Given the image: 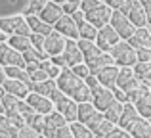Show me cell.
<instances>
[{"label":"cell","mask_w":151,"mask_h":138,"mask_svg":"<svg viewBox=\"0 0 151 138\" xmlns=\"http://www.w3.org/2000/svg\"><path fill=\"white\" fill-rule=\"evenodd\" d=\"M55 85L63 94H67L69 98H73L75 102H90L92 100V92H90L88 85L84 82V79L77 77L69 67H63L59 71V75L55 77Z\"/></svg>","instance_id":"cell-1"},{"label":"cell","mask_w":151,"mask_h":138,"mask_svg":"<svg viewBox=\"0 0 151 138\" xmlns=\"http://www.w3.org/2000/svg\"><path fill=\"white\" fill-rule=\"evenodd\" d=\"M109 54H111V58H113L115 65H134L138 61L134 46L130 44L128 40H124V38H119L115 44H111Z\"/></svg>","instance_id":"cell-2"},{"label":"cell","mask_w":151,"mask_h":138,"mask_svg":"<svg viewBox=\"0 0 151 138\" xmlns=\"http://www.w3.org/2000/svg\"><path fill=\"white\" fill-rule=\"evenodd\" d=\"M50 100H52V104H54V109L59 111L63 117H65L67 123L77 119V102H75L73 98H69L67 94H63L59 88H55L54 92H52Z\"/></svg>","instance_id":"cell-3"},{"label":"cell","mask_w":151,"mask_h":138,"mask_svg":"<svg viewBox=\"0 0 151 138\" xmlns=\"http://www.w3.org/2000/svg\"><path fill=\"white\" fill-rule=\"evenodd\" d=\"M101 119H103V113L92 104V102H78L77 104V121L84 123L90 131H94Z\"/></svg>","instance_id":"cell-4"},{"label":"cell","mask_w":151,"mask_h":138,"mask_svg":"<svg viewBox=\"0 0 151 138\" xmlns=\"http://www.w3.org/2000/svg\"><path fill=\"white\" fill-rule=\"evenodd\" d=\"M122 14L128 15V19L134 23V27H147L149 23V14L142 8V4L138 0H126L121 8Z\"/></svg>","instance_id":"cell-5"},{"label":"cell","mask_w":151,"mask_h":138,"mask_svg":"<svg viewBox=\"0 0 151 138\" xmlns=\"http://www.w3.org/2000/svg\"><path fill=\"white\" fill-rule=\"evenodd\" d=\"M109 25L113 27L115 31H117V35L121 38H124V40H128L130 35L134 33V23L128 19V15L122 14L121 10H113L111 12V17H109Z\"/></svg>","instance_id":"cell-6"},{"label":"cell","mask_w":151,"mask_h":138,"mask_svg":"<svg viewBox=\"0 0 151 138\" xmlns=\"http://www.w3.org/2000/svg\"><path fill=\"white\" fill-rule=\"evenodd\" d=\"M0 29L6 35H31V29H29V25H27L23 15L0 17Z\"/></svg>","instance_id":"cell-7"},{"label":"cell","mask_w":151,"mask_h":138,"mask_svg":"<svg viewBox=\"0 0 151 138\" xmlns=\"http://www.w3.org/2000/svg\"><path fill=\"white\" fill-rule=\"evenodd\" d=\"M67 38L63 35H59L58 31L52 29L48 35H44V40H42V52L46 56H55V54L63 52V46H65Z\"/></svg>","instance_id":"cell-8"},{"label":"cell","mask_w":151,"mask_h":138,"mask_svg":"<svg viewBox=\"0 0 151 138\" xmlns=\"http://www.w3.org/2000/svg\"><path fill=\"white\" fill-rule=\"evenodd\" d=\"M90 92H92V100H90V102H92L100 111L107 109L115 102L113 90L107 88V86H103V85H98V86H94V88H90Z\"/></svg>","instance_id":"cell-9"},{"label":"cell","mask_w":151,"mask_h":138,"mask_svg":"<svg viewBox=\"0 0 151 138\" xmlns=\"http://www.w3.org/2000/svg\"><path fill=\"white\" fill-rule=\"evenodd\" d=\"M119 38H121V37L117 35V31H115L109 23H105V25L98 27V35H96V40H94V42L98 44V48H100V50L109 52L111 44H115Z\"/></svg>","instance_id":"cell-10"},{"label":"cell","mask_w":151,"mask_h":138,"mask_svg":"<svg viewBox=\"0 0 151 138\" xmlns=\"http://www.w3.org/2000/svg\"><path fill=\"white\" fill-rule=\"evenodd\" d=\"M142 82L134 77L132 65H119V73H117V86H121L124 92H130V90L138 88Z\"/></svg>","instance_id":"cell-11"},{"label":"cell","mask_w":151,"mask_h":138,"mask_svg":"<svg viewBox=\"0 0 151 138\" xmlns=\"http://www.w3.org/2000/svg\"><path fill=\"white\" fill-rule=\"evenodd\" d=\"M52 27H54V31H58L65 38H75V40L78 38V25L73 21V17L69 14H63Z\"/></svg>","instance_id":"cell-12"},{"label":"cell","mask_w":151,"mask_h":138,"mask_svg":"<svg viewBox=\"0 0 151 138\" xmlns=\"http://www.w3.org/2000/svg\"><path fill=\"white\" fill-rule=\"evenodd\" d=\"M23 100H25L37 113H42V115H46V113H50L52 109H54V104H52V100L48 96H42V94L33 92V90H29V94H27Z\"/></svg>","instance_id":"cell-13"},{"label":"cell","mask_w":151,"mask_h":138,"mask_svg":"<svg viewBox=\"0 0 151 138\" xmlns=\"http://www.w3.org/2000/svg\"><path fill=\"white\" fill-rule=\"evenodd\" d=\"M0 64L2 65H19L25 67V60H23L21 52L12 48L8 42H0Z\"/></svg>","instance_id":"cell-14"},{"label":"cell","mask_w":151,"mask_h":138,"mask_svg":"<svg viewBox=\"0 0 151 138\" xmlns=\"http://www.w3.org/2000/svg\"><path fill=\"white\" fill-rule=\"evenodd\" d=\"M111 12L113 10H111L107 4L101 2L98 8H94V10H90V12H84V19L90 21L94 27H101V25H105V23H109Z\"/></svg>","instance_id":"cell-15"},{"label":"cell","mask_w":151,"mask_h":138,"mask_svg":"<svg viewBox=\"0 0 151 138\" xmlns=\"http://www.w3.org/2000/svg\"><path fill=\"white\" fill-rule=\"evenodd\" d=\"M63 15V10H61V4L54 2V0H46L44 6L38 10V17L42 19V21L50 23V25H54L55 21H58L59 17Z\"/></svg>","instance_id":"cell-16"},{"label":"cell","mask_w":151,"mask_h":138,"mask_svg":"<svg viewBox=\"0 0 151 138\" xmlns=\"http://www.w3.org/2000/svg\"><path fill=\"white\" fill-rule=\"evenodd\" d=\"M128 134L134 136V138H149L151 136V125H149V119H145V117L138 115L136 119L132 121V125H130L128 129Z\"/></svg>","instance_id":"cell-17"},{"label":"cell","mask_w":151,"mask_h":138,"mask_svg":"<svg viewBox=\"0 0 151 138\" xmlns=\"http://www.w3.org/2000/svg\"><path fill=\"white\" fill-rule=\"evenodd\" d=\"M117 73H119V67H117L115 64H111V65H105V67L98 69L94 75L98 77V81H100L103 86H107V88H113V86L117 85Z\"/></svg>","instance_id":"cell-18"},{"label":"cell","mask_w":151,"mask_h":138,"mask_svg":"<svg viewBox=\"0 0 151 138\" xmlns=\"http://www.w3.org/2000/svg\"><path fill=\"white\" fill-rule=\"evenodd\" d=\"M0 86H2L4 92H10V94H14V96H17V98H25L27 94H29V86L23 85V82L17 81V79H12V77H6Z\"/></svg>","instance_id":"cell-19"},{"label":"cell","mask_w":151,"mask_h":138,"mask_svg":"<svg viewBox=\"0 0 151 138\" xmlns=\"http://www.w3.org/2000/svg\"><path fill=\"white\" fill-rule=\"evenodd\" d=\"M61 54L65 56L67 65H69V67H71L73 64H78V61H82V52H81V48L77 46V40H75V38H67Z\"/></svg>","instance_id":"cell-20"},{"label":"cell","mask_w":151,"mask_h":138,"mask_svg":"<svg viewBox=\"0 0 151 138\" xmlns=\"http://www.w3.org/2000/svg\"><path fill=\"white\" fill-rule=\"evenodd\" d=\"M128 42L134 46V48H138V46L151 48V35H149L147 27H136V29H134V33L130 35Z\"/></svg>","instance_id":"cell-21"},{"label":"cell","mask_w":151,"mask_h":138,"mask_svg":"<svg viewBox=\"0 0 151 138\" xmlns=\"http://www.w3.org/2000/svg\"><path fill=\"white\" fill-rule=\"evenodd\" d=\"M140 115L138 113V109L134 108V104L132 102H124L122 104V111H121V117H119V127H122V129H128L130 125H132V121L136 119V117Z\"/></svg>","instance_id":"cell-22"},{"label":"cell","mask_w":151,"mask_h":138,"mask_svg":"<svg viewBox=\"0 0 151 138\" xmlns=\"http://www.w3.org/2000/svg\"><path fill=\"white\" fill-rule=\"evenodd\" d=\"M25 21H27V25H29L31 31H35V33H40V35H48L50 31L54 29L50 23L42 21V19L38 17V14H27V15H25Z\"/></svg>","instance_id":"cell-23"},{"label":"cell","mask_w":151,"mask_h":138,"mask_svg":"<svg viewBox=\"0 0 151 138\" xmlns=\"http://www.w3.org/2000/svg\"><path fill=\"white\" fill-rule=\"evenodd\" d=\"M4 71H6V77L17 79V81H21L23 85L29 86V90H31L33 81H31V75H29V71L25 67H19V65H4Z\"/></svg>","instance_id":"cell-24"},{"label":"cell","mask_w":151,"mask_h":138,"mask_svg":"<svg viewBox=\"0 0 151 138\" xmlns=\"http://www.w3.org/2000/svg\"><path fill=\"white\" fill-rule=\"evenodd\" d=\"M58 88V85H55V79H44V81H33V85H31V90L33 92H38L42 94V96H52V92Z\"/></svg>","instance_id":"cell-25"},{"label":"cell","mask_w":151,"mask_h":138,"mask_svg":"<svg viewBox=\"0 0 151 138\" xmlns=\"http://www.w3.org/2000/svg\"><path fill=\"white\" fill-rule=\"evenodd\" d=\"M132 71H134V77L138 81L149 86V77H151V64L149 61H136L132 65Z\"/></svg>","instance_id":"cell-26"},{"label":"cell","mask_w":151,"mask_h":138,"mask_svg":"<svg viewBox=\"0 0 151 138\" xmlns=\"http://www.w3.org/2000/svg\"><path fill=\"white\" fill-rule=\"evenodd\" d=\"M6 42L12 46V48L19 50V52H23V50H27L29 46H33V44H31L29 35H8Z\"/></svg>","instance_id":"cell-27"},{"label":"cell","mask_w":151,"mask_h":138,"mask_svg":"<svg viewBox=\"0 0 151 138\" xmlns=\"http://www.w3.org/2000/svg\"><path fill=\"white\" fill-rule=\"evenodd\" d=\"M69 129H71V134L75 138H92V131H90L88 127H86L84 123H81V121H69Z\"/></svg>","instance_id":"cell-28"},{"label":"cell","mask_w":151,"mask_h":138,"mask_svg":"<svg viewBox=\"0 0 151 138\" xmlns=\"http://www.w3.org/2000/svg\"><path fill=\"white\" fill-rule=\"evenodd\" d=\"M121 111H122V102L115 100L113 104H111L107 109H103L101 113H103V117H105V119H109L111 123L117 125V123H119V117H121Z\"/></svg>","instance_id":"cell-29"},{"label":"cell","mask_w":151,"mask_h":138,"mask_svg":"<svg viewBox=\"0 0 151 138\" xmlns=\"http://www.w3.org/2000/svg\"><path fill=\"white\" fill-rule=\"evenodd\" d=\"M98 27H94L90 21H84L78 25V38H88V40H96Z\"/></svg>","instance_id":"cell-30"},{"label":"cell","mask_w":151,"mask_h":138,"mask_svg":"<svg viewBox=\"0 0 151 138\" xmlns=\"http://www.w3.org/2000/svg\"><path fill=\"white\" fill-rule=\"evenodd\" d=\"M0 136H2V138H14V136H17V127L12 125L10 121H8L6 115H2V119H0Z\"/></svg>","instance_id":"cell-31"},{"label":"cell","mask_w":151,"mask_h":138,"mask_svg":"<svg viewBox=\"0 0 151 138\" xmlns=\"http://www.w3.org/2000/svg\"><path fill=\"white\" fill-rule=\"evenodd\" d=\"M21 56H23V60H25V61H40V60H44V58H48L42 50L35 48V46H29L27 50H23Z\"/></svg>","instance_id":"cell-32"},{"label":"cell","mask_w":151,"mask_h":138,"mask_svg":"<svg viewBox=\"0 0 151 138\" xmlns=\"http://www.w3.org/2000/svg\"><path fill=\"white\" fill-rule=\"evenodd\" d=\"M40 67L46 71V75H48L50 79H55V77L59 75V71H61V67H58V65H55L52 60H48V58L40 60Z\"/></svg>","instance_id":"cell-33"},{"label":"cell","mask_w":151,"mask_h":138,"mask_svg":"<svg viewBox=\"0 0 151 138\" xmlns=\"http://www.w3.org/2000/svg\"><path fill=\"white\" fill-rule=\"evenodd\" d=\"M113 127H115V123H111L109 119H105V117H103V119L100 121V123H98V127L94 129L92 132H94L96 136H107V132H109Z\"/></svg>","instance_id":"cell-34"},{"label":"cell","mask_w":151,"mask_h":138,"mask_svg":"<svg viewBox=\"0 0 151 138\" xmlns=\"http://www.w3.org/2000/svg\"><path fill=\"white\" fill-rule=\"evenodd\" d=\"M38 134H40V132H38L37 129H33L31 125H27V123L17 129V136L19 138H37Z\"/></svg>","instance_id":"cell-35"},{"label":"cell","mask_w":151,"mask_h":138,"mask_svg":"<svg viewBox=\"0 0 151 138\" xmlns=\"http://www.w3.org/2000/svg\"><path fill=\"white\" fill-rule=\"evenodd\" d=\"M69 69L73 71V73L77 75V77H81V79H84V77H88V75H90V69H88V65H86L84 61H78V64H73Z\"/></svg>","instance_id":"cell-36"},{"label":"cell","mask_w":151,"mask_h":138,"mask_svg":"<svg viewBox=\"0 0 151 138\" xmlns=\"http://www.w3.org/2000/svg\"><path fill=\"white\" fill-rule=\"evenodd\" d=\"M136 50V60L138 61H149L151 60V48H144V46H138Z\"/></svg>","instance_id":"cell-37"},{"label":"cell","mask_w":151,"mask_h":138,"mask_svg":"<svg viewBox=\"0 0 151 138\" xmlns=\"http://www.w3.org/2000/svg\"><path fill=\"white\" fill-rule=\"evenodd\" d=\"M107 138H130L128 131L122 127H113L109 132H107Z\"/></svg>","instance_id":"cell-38"},{"label":"cell","mask_w":151,"mask_h":138,"mask_svg":"<svg viewBox=\"0 0 151 138\" xmlns=\"http://www.w3.org/2000/svg\"><path fill=\"white\" fill-rule=\"evenodd\" d=\"M73 134H71V129H69V123H63L59 125L58 129H55V134L54 138H71Z\"/></svg>","instance_id":"cell-39"},{"label":"cell","mask_w":151,"mask_h":138,"mask_svg":"<svg viewBox=\"0 0 151 138\" xmlns=\"http://www.w3.org/2000/svg\"><path fill=\"white\" fill-rule=\"evenodd\" d=\"M78 6H81V0H65V2H61L63 14H71V12H75Z\"/></svg>","instance_id":"cell-40"},{"label":"cell","mask_w":151,"mask_h":138,"mask_svg":"<svg viewBox=\"0 0 151 138\" xmlns=\"http://www.w3.org/2000/svg\"><path fill=\"white\" fill-rule=\"evenodd\" d=\"M44 2L46 0H29V4H27V14H38V10L44 6Z\"/></svg>","instance_id":"cell-41"},{"label":"cell","mask_w":151,"mask_h":138,"mask_svg":"<svg viewBox=\"0 0 151 138\" xmlns=\"http://www.w3.org/2000/svg\"><path fill=\"white\" fill-rule=\"evenodd\" d=\"M111 90H113V94H115V100L122 102V104H124V102H128V98H126V92H124V90L121 88V86H117V85H115V86H113Z\"/></svg>","instance_id":"cell-42"},{"label":"cell","mask_w":151,"mask_h":138,"mask_svg":"<svg viewBox=\"0 0 151 138\" xmlns=\"http://www.w3.org/2000/svg\"><path fill=\"white\" fill-rule=\"evenodd\" d=\"M69 15H71V17H73V21L77 23V25H81V23H84V21H86V19H84V12H82L81 8H77V10H75V12H71Z\"/></svg>","instance_id":"cell-43"},{"label":"cell","mask_w":151,"mask_h":138,"mask_svg":"<svg viewBox=\"0 0 151 138\" xmlns=\"http://www.w3.org/2000/svg\"><path fill=\"white\" fill-rule=\"evenodd\" d=\"M50 60L54 61L55 65H58V67H69V65H67V60H65V56H63V54H55V56H50Z\"/></svg>","instance_id":"cell-44"},{"label":"cell","mask_w":151,"mask_h":138,"mask_svg":"<svg viewBox=\"0 0 151 138\" xmlns=\"http://www.w3.org/2000/svg\"><path fill=\"white\" fill-rule=\"evenodd\" d=\"M124 2H126V0H105V4L111 8V10H121Z\"/></svg>","instance_id":"cell-45"},{"label":"cell","mask_w":151,"mask_h":138,"mask_svg":"<svg viewBox=\"0 0 151 138\" xmlns=\"http://www.w3.org/2000/svg\"><path fill=\"white\" fill-rule=\"evenodd\" d=\"M138 2L142 4V8H144V10L147 12V14L151 12V0H138Z\"/></svg>","instance_id":"cell-46"},{"label":"cell","mask_w":151,"mask_h":138,"mask_svg":"<svg viewBox=\"0 0 151 138\" xmlns=\"http://www.w3.org/2000/svg\"><path fill=\"white\" fill-rule=\"evenodd\" d=\"M6 79V71H4V65L0 64V85H2V81Z\"/></svg>","instance_id":"cell-47"},{"label":"cell","mask_w":151,"mask_h":138,"mask_svg":"<svg viewBox=\"0 0 151 138\" xmlns=\"http://www.w3.org/2000/svg\"><path fill=\"white\" fill-rule=\"evenodd\" d=\"M6 38H8V35L4 33L2 29H0V42H6Z\"/></svg>","instance_id":"cell-48"},{"label":"cell","mask_w":151,"mask_h":138,"mask_svg":"<svg viewBox=\"0 0 151 138\" xmlns=\"http://www.w3.org/2000/svg\"><path fill=\"white\" fill-rule=\"evenodd\" d=\"M0 113H4V105H2V102H0Z\"/></svg>","instance_id":"cell-49"},{"label":"cell","mask_w":151,"mask_h":138,"mask_svg":"<svg viewBox=\"0 0 151 138\" xmlns=\"http://www.w3.org/2000/svg\"><path fill=\"white\" fill-rule=\"evenodd\" d=\"M54 2H58V4H61V2H65V0H54Z\"/></svg>","instance_id":"cell-50"},{"label":"cell","mask_w":151,"mask_h":138,"mask_svg":"<svg viewBox=\"0 0 151 138\" xmlns=\"http://www.w3.org/2000/svg\"><path fill=\"white\" fill-rule=\"evenodd\" d=\"M2 94H4V90H2V86H0V96H2Z\"/></svg>","instance_id":"cell-51"},{"label":"cell","mask_w":151,"mask_h":138,"mask_svg":"<svg viewBox=\"0 0 151 138\" xmlns=\"http://www.w3.org/2000/svg\"><path fill=\"white\" fill-rule=\"evenodd\" d=\"M2 115H4V113H0V119H2Z\"/></svg>","instance_id":"cell-52"}]
</instances>
